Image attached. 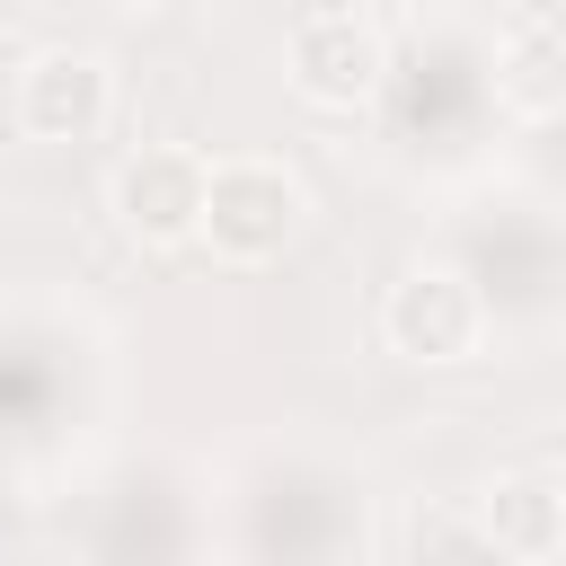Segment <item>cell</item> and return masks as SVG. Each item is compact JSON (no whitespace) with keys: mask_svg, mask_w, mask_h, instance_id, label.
Listing matches in <instances>:
<instances>
[{"mask_svg":"<svg viewBox=\"0 0 566 566\" xmlns=\"http://www.w3.org/2000/svg\"><path fill=\"white\" fill-rule=\"evenodd\" d=\"M124 239L142 248H186L195 239V212H203V159L195 150H133L106 186Z\"/></svg>","mask_w":566,"mask_h":566,"instance_id":"5b68a950","label":"cell"},{"mask_svg":"<svg viewBox=\"0 0 566 566\" xmlns=\"http://www.w3.org/2000/svg\"><path fill=\"white\" fill-rule=\"evenodd\" d=\"M106 9H150V0H106Z\"/></svg>","mask_w":566,"mask_h":566,"instance_id":"ba28073f","label":"cell"},{"mask_svg":"<svg viewBox=\"0 0 566 566\" xmlns=\"http://www.w3.org/2000/svg\"><path fill=\"white\" fill-rule=\"evenodd\" d=\"M106 106H115V80L80 44H53L18 71V133L27 142H88L106 124Z\"/></svg>","mask_w":566,"mask_h":566,"instance_id":"277c9868","label":"cell"},{"mask_svg":"<svg viewBox=\"0 0 566 566\" xmlns=\"http://www.w3.org/2000/svg\"><path fill=\"white\" fill-rule=\"evenodd\" d=\"M495 97H504L513 115H531V124L557 115V97H566V35H557L548 9H522V18H513L504 62H495Z\"/></svg>","mask_w":566,"mask_h":566,"instance_id":"52a82bcc","label":"cell"},{"mask_svg":"<svg viewBox=\"0 0 566 566\" xmlns=\"http://www.w3.org/2000/svg\"><path fill=\"white\" fill-rule=\"evenodd\" d=\"M486 539L522 566H548L557 539H566V495H557V469H513L486 486Z\"/></svg>","mask_w":566,"mask_h":566,"instance_id":"8992f818","label":"cell"},{"mask_svg":"<svg viewBox=\"0 0 566 566\" xmlns=\"http://www.w3.org/2000/svg\"><path fill=\"white\" fill-rule=\"evenodd\" d=\"M380 71H389V53H380V27H371V18L318 9V18L292 27V88H301L310 106L354 115V106L380 97Z\"/></svg>","mask_w":566,"mask_h":566,"instance_id":"3957f363","label":"cell"},{"mask_svg":"<svg viewBox=\"0 0 566 566\" xmlns=\"http://www.w3.org/2000/svg\"><path fill=\"white\" fill-rule=\"evenodd\" d=\"M301 221H310V195H301L292 168H274V159H221V168H203L195 239H203L221 265H265V256H283V248L301 239Z\"/></svg>","mask_w":566,"mask_h":566,"instance_id":"6da1fadb","label":"cell"},{"mask_svg":"<svg viewBox=\"0 0 566 566\" xmlns=\"http://www.w3.org/2000/svg\"><path fill=\"white\" fill-rule=\"evenodd\" d=\"M380 327L407 363H469L478 354V327H486V301L460 265H416L389 283L380 301Z\"/></svg>","mask_w":566,"mask_h":566,"instance_id":"7a4b0ae2","label":"cell"}]
</instances>
